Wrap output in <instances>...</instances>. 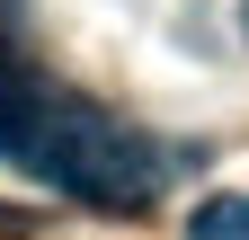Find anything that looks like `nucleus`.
<instances>
[{
    "label": "nucleus",
    "mask_w": 249,
    "mask_h": 240,
    "mask_svg": "<svg viewBox=\"0 0 249 240\" xmlns=\"http://www.w3.org/2000/svg\"><path fill=\"white\" fill-rule=\"evenodd\" d=\"M9 160L36 169L45 187H62V196L98 205V214H142V205L160 196V178H169V160L151 152L134 125H116V116L80 107V98H53V89H36V80H27Z\"/></svg>",
    "instance_id": "obj_1"
},
{
    "label": "nucleus",
    "mask_w": 249,
    "mask_h": 240,
    "mask_svg": "<svg viewBox=\"0 0 249 240\" xmlns=\"http://www.w3.org/2000/svg\"><path fill=\"white\" fill-rule=\"evenodd\" d=\"M187 240H249V196H213V205H196Z\"/></svg>",
    "instance_id": "obj_2"
},
{
    "label": "nucleus",
    "mask_w": 249,
    "mask_h": 240,
    "mask_svg": "<svg viewBox=\"0 0 249 240\" xmlns=\"http://www.w3.org/2000/svg\"><path fill=\"white\" fill-rule=\"evenodd\" d=\"M18 107H27V80H0V152H9V134H18Z\"/></svg>",
    "instance_id": "obj_3"
}]
</instances>
